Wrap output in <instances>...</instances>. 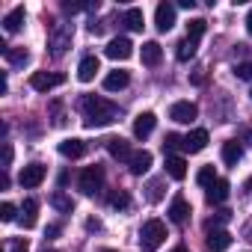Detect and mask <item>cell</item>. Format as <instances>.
I'll return each instance as SVG.
<instances>
[{
	"label": "cell",
	"instance_id": "11",
	"mask_svg": "<svg viewBox=\"0 0 252 252\" xmlns=\"http://www.w3.org/2000/svg\"><path fill=\"white\" fill-rule=\"evenodd\" d=\"M205 243H208L211 252H225L231 246V234L225 228H208V240Z\"/></svg>",
	"mask_w": 252,
	"mask_h": 252
},
{
	"label": "cell",
	"instance_id": "2",
	"mask_svg": "<svg viewBox=\"0 0 252 252\" xmlns=\"http://www.w3.org/2000/svg\"><path fill=\"white\" fill-rule=\"evenodd\" d=\"M163 240H166V225L160 220H146L143 228H140V246H143V252L160 249Z\"/></svg>",
	"mask_w": 252,
	"mask_h": 252
},
{
	"label": "cell",
	"instance_id": "38",
	"mask_svg": "<svg viewBox=\"0 0 252 252\" xmlns=\"http://www.w3.org/2000/svg\"><path fill=\"white\" fill-rule=\"evenodd\" d=\"M12 163V146L6 143V149H3V166H9Z\"/></svg>",
	"mask_w": 252,
	"mask_h": 252
},
{
	"label": "cell",
	"instance_id": "35",
	"mask_svg": "<svg viewBox=\"0 0 252 252\" xmlns=\"http://www.w3.org/2000/svg\"><path fill=\"white\" fill-rule=\"evenodd\" d=\"M234 74H237L240 80H252V63H240V65L234 68Z\"/></svg>",
	"mask_w": 252,
	"mask_h": 252
},
{
	"label": "cell",
	"instance_id": "21",
	"mask_svg": "<svg viewBox=\"0 0 252 252\" xmlns=\"http://www.w3.org/2000/svg\"><path fill=\"white\" fill-rule=\"evenodd\" d=\"M131 83V74L128 71H110L107 77H104V89L107 92H119V89H125Z\"/></svg>",
	"mask_w": 252,
	"mask_h": 252
},
{
	"label": "cell",
	"instance_id": "44",
	"mask_svg": "<svg viewBox=\"0 0 252 252\" xmlns=\"http://www.w3.org/2000/svg\"><path fill=\"white\" fill-rule=\"evenodd\" d=\"M249 98H252V89H249Z\"/></svg>",
	"mask_w": 252,
	"mask_h": 252
},
{
	"label": "cell",
	"instance_id": "33",
	"mask_svg": "<svg viewBox=\"0 0 252 252\" xmlns=\"http://www.w3.org/2000/svg\"><path fill=\"white\" fill-rule=\"evenodd\" d=\"M196 181H199L202 187H211V184L217 181V172H214V166H202V169H199V175H196Z\"/></svg>",
	"mask_w": 252,
	"mask_h": 252
},
{
	"label": "cell",
	"instance_id": "27",
	"mask_svg": "<svg viewBox=\"0 0 252 252\" xmlns=\"http://www.w3.org/2000/svg\"><path fill=\"white\" fill-rule=\"evenodd\" d=\"M110 208H116V211H128L131 208V196L125 193V190H116V193H110Z\"/></svg>",
	"mask_w": 252,
	"mask_h": 252
},
{
	"label": "cell",
	"instance_id": "29",
	"mask_svg": "<svg viewBox=\"0 0 252 252\" xmlns=\"http://www.w3.org/2000/svg\"><path fill=\"white\" fill-rule=\"evenodd\" d=\"M205 27H208V21H202V18H193V21L187 24V39L199 42V39H202V33H205Z\"/></svg>",
	"mask_w": 252,
	"mask_h": 252
},
{
	"label": "cell",
	"instance_id": "31",
	"mask_svg": "<svg viewBox=\"0 0 252 252\" xmlns=\"http://www.w3.org/2000/svg\"><path fill=\"white\" fill-rule=\"evenodd\" d=\"M51 205H54L57 211H63V214H71V208H74L65 193H54V196H51Z\"/></svg>",
	"mask_w": 252,
	"mask_h": 252
},
{
	"label": "cell",
	"instance_id": "40",
	"mask_svg": "<svg viewBox=\"0 0 252 252\" xmlns=\"http://www.w3.org/2000/svg\"><path fill=\"white\" fill-rule=\"evenodd\" d=\"M246 33L252 36V9H249V15H246Z\"/></svg>",
	"mask_w": 252,
	"mask_h": 252
},
{
	"label": "cell",
	"instance_id": "13",
	"mask_svg": "<svg viewBox=\"0 0 252 252\" xmlns=\"http://www.w3.org/2000/svg\"><path fill=\"white\" fill-rule=\"evenodd\" d=\"M107 152H110L116 160H131V158H134L128 140H122V137H110V140H107Z\"/></svg>",
	"mask_w": 252,
	"mask_h": 252
},
{
	"label": "cell",
	"instance_id": "19",
	"mask_svg": "<svg viewBox=\"0 0 252 252\" xmlns=\"http://www.w3.org/2000/svg\"><path fill=\"white\" fill-rule=\"evenodd\" d=\"M228 190H231V187H228V181H225V178H217V181L208 187V193H205V196H208V202H211V205H220V202H225V199H228Z\"/></svg>",
	"mask_w": 252,
	"mask_h": 252
},
{
	"label": "cell",
	"instance_id": "26",
	"mask_svg": "<svg viewBox=\"0 0 252 252\" xmlns=\"http://www.w3.org/2000/svg\"><path fill=\"white\" fill-rule=\"evenodd\" d=\"M3 57H6V63H9V65H15V68H21V65H27V63H30V54H27L24 48H9Z\"/></svg>",
	"mask_w": 252,
	"mask_h": 252
},
{
	"label": "cell",
	"instance_id": "41",
	"mask_svg": "<svg viewBox=\"0 0 252 252\" xmlns=\"http://www.w3.org/2000/svg\"><path fill=\"white\" fill-rule=\"evenodd\" d=\"M172 252H187V249H184V246H175V249H172Z\"/></svg>",
	"mask_w": 252,
	"mask_h": 252
},
{
	"label": "cell",
	"instance_id": "43",
	"mask_svg": "<svg viewBox=\"0 0 252 252\" xmlns=\"http://www.w3.org/2000/svg\"><path fill=\"white\" fill-rule=\"evenodd\" d=\"M101 252H113V249H101Z\"/></svg>",
	"mask_w": 252,
	"mask_h": 252
},
{
	"label": "cell",
	"instance_id": "9",
	"mask_svg": "<svg viewBox=\"0 0 252 252\" xmlns=\"http://www.w3.org/2000/svg\"><path fill=\"white\" fill-rule=\"evenodd\" d=\"M155 24H158L160 33H169V30L175 27V6H172V3H158V9H155Z\"/></svg>",
	"mask_w": 252,
	"mask_h": 252
},
{
	"label": "cell",
	"instance_id": "23",
	"mask_svg": "<svg viewBox=\"0 0 252 252\" xmlns=\"http://www.w3.org/2000/svg\"><path fill=\"white\" fill-rule=\"evenodd\" d=\"M24 18H27L24 6H15L12 12H6V18H3V30H6V33H18L21 24H24Z\"/></svg>",
	"mask_w": 252,
	"mask_h": 252
},
{
	"label": "cell",
	"instance_id": "32",
	"mask_svg": "<svg viewBox=\"0 0 252 252\" xmlns=\"http://www.w3.org/2000/svg\"><path fill=\"white\" fill-rule=\"evenodd\" d=\"M175 149H184V137H178V134H166V140H163V152L172 155Z\"/></svg>",
	"mask_w": 252,
	"mask_h": 252
},
{
	"label": "cell",
	"instance_id": "17",
	"mask_svg": "<svg viewBox=\"0 0 252 252\" xmlns=\"http://www.w3.org/2000/svg\"><path fill=\"white\" fill-rule=\"evenodd\" d=\"M128 166H131V175H146L152 169V152H134Z\"/></svg>",
	"mask_w": 252,
	"mask_h": 252
},
{
	"label": "cell",
	"instance_id": "42",
	"mask_svg": "<svg viewBox=\"0 0 252 252\" xmlns=\"http://www.w3.org/2000/svg\"><path fill=\"white\" fill-rule=\"evenodd\" d=\"M42 252H54V249H42Z\"/></svg>",
	"mask_w": 252,
	"mask_h": 252
},
{
	"label": "cell",
	"instance_id": "8",
	"mask_svg": "<svg viewBox=\"0 0 252 252\" xmlns=\"http://www.w3.org/2000/svg\"><path fill=\"white\" fill-rule=\"evenodd\" d=\"M104 54H107L110 60H131V57H134V45H131V39L119 36V39H113V42L107 45Z\"/></svg>",
	"mask_w": 252,
	"mask_h": 252
},
{
	"label": "cell",
	"instance_id": "34",
	"mask_svg": "<svg viewBox=\"0 0 252 252\" xmlns=\"http://www.w3.org/2000/svg\"><path fill=\"white\" fill-rule=\"evenodd\" d=\"M0 220H3V222H12V220H15V205H12V202H3V205H0Z\"/></svg>",
	"mask_w": 252,
	"mask_h": 252
},
{
	"label": "cell",
	"instance_id": "15",
	"mask_svg": "<svg viewBox=\"0 0 252 252\" xmlns=\"http://www.w3.org/2000/svg\"><path fill=\"white\" fill-rule=\"evenodd\" d=\"M60 155H63V158L77 160V158H83V155H86V143H83V140H77V137H68V140H63V143H60Z\"/></svg>",
	"mask_w": 252,
	"mask_h": 252
},
{
	"label": "cell",
	"instance_id": "37",
	"mask_svg": "<svg viewBox=\"0 0 252 252\" xmlns=\"http://www.w3.org/2000/svg\"><path fill=\"white\" fill-rule=\"evenodd\" d=\"M60 231H63V225H60V222H51V225H48V231H45V234H48V237H57V234H60Z\"/></svg>",
	"mask_w": 252,
	"mask_h": 252
},
{
	"label": "cell",
	"instance_id": "36",
	"mask_svg": "<svg viewBox=\"0 0 252 252\" xmlns=\"http://www.w3.org/2000/svg\"><path fill=\"white\" fill-rule=\"evenodd\" d=\"M9 252H30V243H27L24 237H15V240L9 243Z\"/></svg>",
	"mask_w": 252,
	"mask_h": 252
},
{
	"label": "cell",
	"instance_id": "1",
	"mask_svg": "<svg viewBox=\"0 0 252 252\" xmlns=\"http://www.w3.org/2000/svg\"><path fill=\"white\" fill-rule=\"evenodd\" d=\"M80 110H83V125L86 128H107V125L116 122L119 116V107L107 98H95V95H86L80 101Z\"/></svg>",
	"mask_w": 252,
	"mask_h": 252
},
{
	"label": "cell",
	"instance_id": "28",
	"mask_svg": "<svg viewBox=\"0 0 252 252\" xmlns=\"http://www.w3.org/2000/svg\"><path fill=\"white\" fill-rule=\"evenodd\" d=\"M181 63H187V60H193L196 57V42L193 39H184V42H178V54H175Z\"/></svg>",
	"mask_w": 252,
	"mask_h": 252
},
{
	"label": "cell",
	"instance_id": "22",
	"mask_svg": "<svg viewBox=\"0 0 252 252\" xmlns=\"http://www.w3.org/2000/svg\"><path fill=\"white\" fill-rule=\"evenodd\" d=\"M122 21H125V27H128V30H143V27H146V15H143V9H140V6L125 9Z\"/></svg>",
	"mask_w": 252,
	"mask_h": 252
},
{
	"label": "cell",
	"instance_id": "25",
	"mask_svg": "<svg viewBox=\"0 0 252 252\" xmlns=\"http://www.w3.org/2000/svg\"><path fill=\"white\" fill-rule=\"evenodd\" d=\"M240 158H243L240 143H234V140H231V143H225V146H222V160H225L228 166H237V160H240Z\"/></svg>",
	"mask_w": 252,
	"mask_h": 252
},
{
	"label": "cell",
	"instance_id": "5",
	"mask_svg": "<svg viewBox=\"0 0 252 252\" xmlns=\"http://www.w3.org/2000/svg\"><path fill=\"white\" fill-rule=\"evenodd\" d=\"M65 83V74H51V71H33L30 77V86L36 92H51L54 86H63Z\"/></svg>",
	"mask_w": 252,
	"mask_h": 252
},
{
	"label": "cell",
	"instance_id": "3",
	"mask_svg": "<svg viewBox=\"0 0 252 252\" xmlns=\"http://www.w3.org/2000/svg\"><path fill=\"white\" fill-rule=\"evenodd\" d=\"M71 36H74V27H71V24H54L51 42H48L51 54H54V57H63V54L68 51V45H71Z\"/></svg>",
	"mask_w": 252,
	"mask_h": 252
},
{
	"label": "cell",
	"instance_id": "30",
	"mask_svg": "<svg viewBox=\"0 0 252 252\" xmlns=\"http://www.w3.org/2000/svg\"><path fill=\"white\" fill-rule=\"evenodd\" d=\"M146 196H149V202H160V199H163V181H160V178L149 181V187H146Z\"/></svg>",
	"mask_w": 252,
	"mask_h": 252
},
{
	"label": "cell",
	"instance_id": "20",
	"mask_svg": "<svg viewBox=\"0 0 252 252\" xmlns=\"http://www.w3.org/2000/svg\"><path fill=\"white\" fill-rule=\"evenodd\" d=\"M140 57H143V65H160V60H163V48H160L158 42H146L143 51H140Z\"/></svg>",
	"mask_w": 252,
	"mask_h": 252
},
{
	"label": "cell",
	"instance_id": "4",
	"mask_svg": "<svg viewBox=\"0 0 252 252\" xmlns=\"http://www.w3.org/2000/svg\"><path fill=\"white\" fill-rule=\"evenodd\" d=\"M101 184H104V169H101V166H86V169L80 172V178H77V187H80V193H86V196H95V193L101 190Z\"/></svg>",
	"mask_w": 252,
	"mask_h": 252
},
{
	"label": "cell",
	"instance_id": "18",
	"mask_svg": "<svg viewBox=\"0 0 252 252\" xmlns=\"http://www.w3.org/2000/svg\"><path fill=\"white\" fill-rule=\"evenodd\" d=\"M166 175L175 178V181H184V175H187V160L178 158V155H166Z\"/></svg>",
	"mask_w": 252,
	"mask_h": 252
},
{
	"label": "cell",
	"instance_id": "12",
	"mask_svg": "<svg viewBox=\"0 0 252 252\" xmlns=\"http://www.w3.org/2000/svg\"><path fill=\"white\" fill-rule=\"evenodd\" d=\"M187 217H190V202H187L184 196H175L172 205H169V220H172L175 225H184Z\"/></svg>",
	"mask_w": 252,
	"mask_h": 252
},
{
	"label": "cell",
	"instance_id": "39",
	"mask_svg": "<svg viewBox=\"0 0 252 252\" xmlns=\"http://www.w3.org/2000/svg\"><path fill=\"white\" fill-rule=\"evenodd\" d=\"M86 228H89V231H92V228L98 231V228H101V222H98V220H86Z\"/></svg>",
	"mask_w": 252,
	"mask_h": 252
},
{
	"label": "cell",
	"instance_id": "16",
	"mask_svg": "<svg viewBox=\"0 0 252 252\" xmlns=\"http://www.w3.org/2000/svg\"><path fill=\"white\" fill-rule=\"evenodd\" d=\"M98 57H83L80 60V65H77V80L80 83H89V80H95V74H98Z\"/></svg>",
	"mask_w": 252,
	"mask_h": 252
},
{
	"label": "cell",
	"instance_id": "14",
	"mask_svg": "<svg viewBox=\"0 0 252 252\" xmlns=\"http://www.w3.org/2000/svg\"><path fill=\"white\" fill-rule=\"evenodd\" d=\"M205 146H208V131H205V128H196V131H190V134L184 137V152H190V155L202 152Z\"/></svg>",
	"mask_w": 252,
	"mask_h": 252
},
{
	"label": "cell",
	"instance_id": "10",
	"mask_svg": "<svg viewBox=\"0 0 252 252\" xmlns=\"http://www.w3.org/2000/svg\"><path fill=\"white\" fill-rule=\"evenodd\" d=\"M155 125H158V116H155V113H149V110L140 113V116L134 119V137H137V140H146V137L155 131Z\"/></svg>",
	"mask_w": 252,
	"mask_h": 252
},
{
	"label": "cell",
	"instance_id": "7",
	"mask_svg": "<svg viewBox=\"0 0 252 252\" xmlns=\"http://www.w3.org/2000/svg\"><path fill=\"white\" fill-rule=\"evenodd\" d=\"M45 175H48V169H45L42 163H30V166H24V169H21L18 184H21V187H27V190H33V187H39V184L45 181Z\"/></svg>",
	"mask_w": 252,
	"mask_h": 252
},
{
	"label": "cell",
	"instance_id": "24",
	"mask_svg": "<svg viewBox=\"0 0 252 252\" xmlns=\"http://www.w3.org/2000/svg\"><path fill=\"white\" fill-rule=\"evenodd\" d=\"M39 220V202L36 199H24V208H21V225L24 228H33Z\"/></svg>",
	"mask_w": 252,
	"mask_h": 252
},
{
	"label": "cell",
	"instance_id": "6",
	"mask_svg": "<svg viewBox=\"0 0 252 252\" xmlns=\"http://www.w3.org/2000/svg\"><path fill=\"white\" fill-rule=\"evenodd\" d=\"M196 116H199V107H196L193 101H175V104L169 107V119L178 122V125H190Z\"/></svg>",
	"mask_w": 252,
	"mask_h": 252
}]
</instances>
